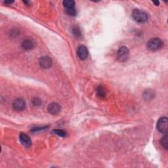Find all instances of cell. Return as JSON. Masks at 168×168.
Masks as SVG:
<instances>
[{
	"instance_id": "7a4b0ae2",
	"label": "cell",
	"mask_w": 168,
	"mask_h": 168,
	"mask_svg": "<svg viewBox=\"0 0 168 168\" xmlns=\"http://www.w3.org/2000/svg\"><path fill=\"white\" fill-rule=\"evenodd\" d=\"M147 48L150 51H156L160 49L163 45V42L159 38H152L147 42Z\"/></svg>"
},
{
	"instance_id": "277c9868",
	"label": "cell",
	"mask_w": 168,
	"mask_h": 168,
	"mask_svg": "<svg viewBox=\"0 0 168 168\" xmlns=\"http://www.w3.org/2000/svg\"><path fill=\"white\" fill-rule=\"evenodd\" d=\"M129 55V51L126 46L121 47L118 51L117 56L118 60L121 62H125L127 60Z\"/></svg>"
},
{
	"instance_id": "30bf717a",
	"label": "cell",
	"mask_w": 168,
	"mask_h": 168,
	"mask_svg": "<svg viewBox=\"0 0 168 168\" xmlns=\"http://www.w3.org/2000/svg\"><path fill=\"white\" fill-rule=\"evenodd\" d=\"M23 47L26 50H31L35 46V42L32 39H25L22 43Z\"/></svg>"
},
{
	"instance_id": "ba28073f",
	"label": "cell",
	"mask_w": 168,
	"mask_h": 168,
	"mask_svg": "<svg viewBox=\"0 0 168 168\" xmlns=\"http://www.w3.org/2000/svg\"><path fill=\"white\" fill-rule=\"evenodd\" d=\"M13 107L17 111H22L26 107V103L24 100L18 99L14 101L13 104Z\"/></svg>"
},
{
	"instance_id": "8992f818",
	"label": "cell",
	"mask_w": 168,
	"mask_h": 168,
	"mask_svg": "<svg viewBox=\"0 0 168 168\" xmlns=\"http://www.w3.org/2000/svg\"><path fill=\"white\" fill-rule=\"evenodd\" d=\"M60 106L57 103H51L48 106L47 111L52 115H57L60 111Z\"/></svg>"
},
{
	"instance_id": "9a60e30c",
	"label": "cell",
	"mask_w": 168,
	"mask_h": 168,
	"mask_svg": "<svg viewBox=\"0 0 168 168\" xmlns=\"http://www.w3.org/2000/svg\"><path fill=\"white\" fill-rule=\"evenodd\" d=\"M161 145L163 146L165 149H167L168 148V142H167V136L166 135L160 140Z\"/></svg>"
},
{
	"instance_id": "5b68a950",
	"label": "cell",
	"mask_w": 168,
	"mask_h": 168,
	"mask_svg": "<svg viewBox=\"0 0 168 168\" xmlns=\"http://www.w3.org/2000/svg\"><path fill=\"white\" fill-rule=\"evenodd\" d=\"M39 64L41 68L44 69H47L49 68L50 67L52 66L53 64V61L49 57L47 56H44L41 57L39 60Z\"/></svg>"
},
{
	"instance_id": "e0dca14e",
	"label": "cell",
	"mask_w": 168,
	"mask_h": 168,
	"mask_svg": "<svg viewBox=\"0 0 168 168\" xmlns=\"http://www.w3.org/2000/svg\"><path fill=\"white\" fill-rule=\"evenodd\" d=\"M66 13H68L70 16H75L76 15V9H67Z\"/></svg>"
},
{
	"instance_id": "ffe728a7",
	"label": "cell",
	"mask_w": 168,
	"mask_h": 168,
	"mask_svg": "<svg viewBox=\"0 0 168 168\" xmlns=\"http://www.w3.org/2000/svg\"><path fill=\"white\" fill-rule=\"evenodd\" d=\"M13 1H5V4H13Z\"/></svg>"
},
{
	"instance_id": "5bb4252c",
	"label": "cell",
	"mask_w": 168,
	"mask_h": 168,
	"mask_svg": "<svg viewBox=\"0 0 168 168\" xmlns=\"http://www.w3.org/2000/svg\"><path fill=\"white\" fill-rule=\"evenodd\" d=\"M154 95L152 91H146L144 93V97L146 100H151L153 99Z\"/></svg>"
},
{
	"instance_id": "3957f363",
	"label": "cell",
	"mask_w": 168,
	"mask_h": 168,
	"mask_svg": "<svg viewBox=\"0 0 168 168\" xmlns=\"http://www.w3.org/2000/svg\"><path fill=\"white\" fill-rule=\"evenodd\" d=\"M168 126V120L166 117H161L157 122V129L160 133L167 134Z\"/></svg>"
},
{
	"instance_id": "8fae6325",
	"label": "cell",
	"mask_w": 168,
	"mask_h": 168,
	"mask_svg": "<svg viewBox=\"0 0 168 168\" xmlns=\"http://www.w3.org/2000/svg\"><path fill=\"white\" fill-rule=\"evenodd\" d=\"M97 95L100 98H104L106 95V90L103 85H99L97 88Z\"/></svg>"
},
{
	"instance_id": "4fadbf2b",
	"label": "cell",
	"mask_w": 168,
	"mask_h": 168,
	"mask_svg": "<svg viewBox=\"0 0 168 168\" xmlns=\"http://www.w3.org/2000/svg\"><path fill=\"white\" fill-rule=\"evenodd\" d=\"M52 133L56 134V135H59L61 137H65L67 135L66 131H64V130H62V129H55V130L53 131V132H52Z\"/></svg>"
},
{
	"instance_id": "2e32d148",
	"label": "cell",
	"mask_w": 168,
	"mask_h": 168,
	"mask_svg": "<svg viewBox=\"0 0 168 168\" xmlns=\"http://www.w3.org/2000/svg\"><path fill=\"white\" fill-rule=\"evenodd\" d=\"M72 33L76 37H79L81 36V32L78 27H74L72 29Z\"/></svg>"
},
{
	"instance_id": "52a82bcc",
	"label": "cell",
	"mask_w": 168,
	"mask_h": 168,
	"mask_svg": "<svg viewBox=\"0 0 168 168\" xmlns=\"http://www.w3.org/2000/svg\"><path fill=\"white\" fill-rule=\"evenodd\" d=\"M77 53L79 59L81 60H85L87 58L88 55H89V52H88L86 47L84 46V45H80L78 49Z\"/></svg>"
},
{
	"instance_id": "d6986e66",
	"label": "cell",
	"mask_w": 168,
	"mask_h": 168,
	"mask_svg": "<svg viewBox=\"0 0 168 168\" xmlns=\"http://www.w3.org/2000/svg\"><path fill=\"white\" fill-rule=\"evenodd\" d=\"M153 3H154V4L155 5H159V4H160V2L159 1H153Z\"/></svg>"
},
{
	"instance_id": "9c48e42d",
	"label": "cell",
	"mask_w": 168,
	"mask_h": 168,
	"mask_svg": "<svg viewBox=\"0 0 168 168\" xmlns=\"http://www.w3.org/2000/svg\"><path fill=\"white\" fill-rule=\"evenodd\" d=\"M19 139L20 143L26 146V147H30L32 145V140L30 137L26 135L25 133H20L19 136Z\"/></svg>"
},
{
	"instance_id": "6da1fadb",
	"label": "cell",
	"mask_w": 168,
	"mask_h": 168,
	"mask_svg": "<svg viewBox=\"0 0 168 168\" xmlns=\"http://www.w3.org/2000/svg\"><path fill=\"white\" fill-rule=\"evenodd\" d=\"M132 17L137 23H145L148 21V15L145 12L139 9L133 10L132 13Z\"/></svg>"
},
{
	"instance_id": "7c38bea8",
	"label": "cell",
	"mask_w": 168,
	"mask_h": 168,
	"mask_svg": "<svg viewBox=\"0 0 168 168\" xmlns=\"http://www.w3.org/2000/svg\"><path fill=\"white\" fill-rule=\"evenodd\" d=\"M63 4L66 8V10L71 9H75L76 3L74 1H72V0H65V1H64L63 2Z\"/></svg>"
},
{
	"instance_id": "ac0fdd59",
	"label": "cell",
	"mask_w": 168,
	"mask_h": 168,
	"mask_svg": "<svg viewBox=\"0 0 168 168\" xmlns=\"http://www.w3.org/2000/svg\"><path fill=\"white\" fill-rule=\"evenodd\" d=\"M32 102H33V105H35V106H39L41 104V100L39 99H38V98L33 99V100H32Z\"/></svg>"
}]
</instances>
